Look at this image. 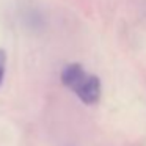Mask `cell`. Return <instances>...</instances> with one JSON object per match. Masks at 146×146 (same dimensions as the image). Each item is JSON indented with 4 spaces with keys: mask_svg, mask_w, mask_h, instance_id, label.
Instances as JSON below:
<instances>
[{
    "mask_svg": "<svg viewBox=\"0 0 146 146\" xmlns=\"http://www.w3.org/2000/svg\"><path fill=\"white\" fill-rule=\"evenodd\" d=\"M61 83L69 88L83 104L94 105L101 99V80L98 76L90 74L80 63H69L61 69Z\"/></svg>",
    "mask_w": 146,
    "mask_h": 146,
    "instance_id": "1",
    "label": "cell"
},
{
    "mask_svg": "<svg viewBox=\"0 0 146 146\" xmlns=\"http://www.w3.org/2000/svg\"><path fill=\"white\" fill-rule=\"evenodd\" d=\"M5 71H7V54L3 49H0V85L5 79Z\"/></svg>",
    "mask_w": 146,
    "mask_h": 146,
    "instance_id": "2",
    "label": "cell"
}]
</instances>
